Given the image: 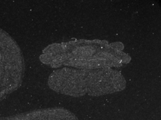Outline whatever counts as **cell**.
<instances>
[{
	"instance_id": "6da1fadb",
	"label": "cell",
	"mask_w": 161,
	"mask_h": 120,
	"mask_svg": "<svg viewBox=\"0 0 161 120\" xmlns=\"http://www.w3.org/2000/svg\"><path fill=\"white\" fill-rule=\"evenodd\" d=\"M122 43H109L103 40L80 39L48 45L39 57L40 61L52 68L75 69L120 68L131 57L123 51Z\"/></svg>"
},
{
	"instance_id": "7a4b0ae2",
	"label": "cell",
	"mask_w": 161,
	"mask_h": 120,
	"mask_svg": "<svg viewBox=\"0 0 161 120\" xmlns=\"http://www.w3.org/2000/svg\"><path fill=\"white\" fill-rule=\"evenodd\" d=\"M48 85L59 94L77 98L86 95L100 97L122 91L126 87V81L121 72L113 68L64 67L50 75Z\"/></svg>"
},
{
	"instance_id": "3957f363",
	"label": "cell",
	"mask_w": 161,
	"mask_h": 120,
	"mask_svg": "<svg viewBox=\"0 0 161 120\" xmlns=\"http://www.w3.org/2000/svg\"><path fill=\"white\" fill-rule=\"evenodd\" d=\"M25 65L18 43L0 28V102L21 86Z\"/></svg>"
},
{
	"instance_id": "277c9868",
	"label": "cell",
	"mask_w": 161,
	"mask_h": 120,
	"mask_svg": "<svg viewBox=\"0 0 161 120\" xmlns=\"http://www.w3.org/2000/svg\"><path fill=\"white\" fill-rule=\"evenodd\" d=\"M0 120H79L69 110L63 107H52L34 110L16 115L1 117Z\"/></svg>"
}]
</instances>
